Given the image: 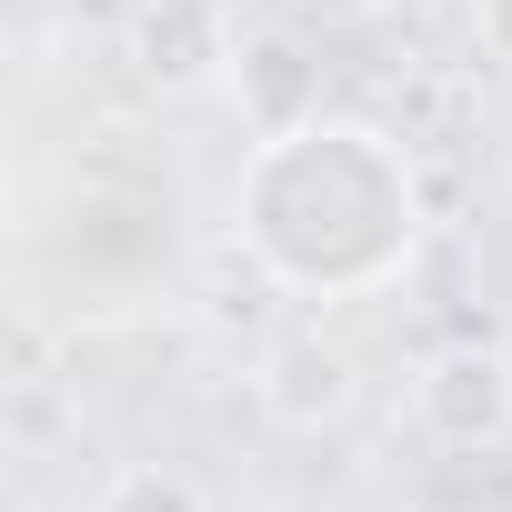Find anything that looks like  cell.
<instances>
[{
    "label": "cell",
    "mask_w": 512,
    "mask_h": 512,
    "mask_svg": "<svg viewBox=\"0 0 512 512\" xmlns=\"http://www.w3.org/2000/svg\"><path fill=\"white\" fill-rule=\"evenodd\" d=\"M231 221L251 241V262L292 292H372L412 262V161L382 141V131H352V121H302V131H262L241 191H231Z\"/></svg>",
    "instance_id": "cell-1"
},
{
    "label": "cell",
    "mask_w": 512,
    "mask_h": 512,
    "mask_svg": "<svg viewBox=\"0 0 512 512\" xmlns=\"http://www.w3.org/2000/svg\"><path fill=\"white\" fill-rule=\"evenodd\" d=\"M412 432L442 452H492L512 442V352L492 342H442L412 372Z\"/></svg>",
    "instance_id": "cell-2"
},
{
    "label": "cell",
    "mask_w": 512,
    "mask_h": 512,
    "mask_svg": "<svg viewBox=\"0 0 512 512\" xmlns=\"http://www.w3.org/2000/svg\"><path fill=\"white\" fill-rule=\"evenodd\" d=\"M251 402H262V422H282V432H332L362 402V362L332 332H272L262 362H251Z\"/></svg>",
    "instance_id": "cell-3"
},
{
    "label": "cell",
    "mask_w": 512,
    "mask_h": 512,
    "mask_svg": "<svg viewBox=\"0 0 512 512\" xmlns=\"http://www.w3.org/2000/svg\"><path fill=\"white\" fill-rule=\"evenodd\" d=\"M231 41H241V31L211 11V0H141V11H131V71H141L161 101L231 81Z\"/></svg>",
    "instance_id": "cell-4"
},
{
    "label": "cell",
    "mask_w": 512,
    "mask_h": 512,
    "mask_svg": "<svg viewBox=\"0 0 512 512\" xmlns=\"http://www.w3.org/2000/svg\"><path fill=\"white\" fill-rule=\"evenodd\" d=\"M231 91H241V121H251V131H302V121H322V61H312L292 31H241V41H231Z\"/></svg>",
    "instance_id": "cell-5"
},
{
    "label": "cell",
    "mask_w": 512,
    "mask_h": 512,
    "mask_svg": "<svg viewBox=\"0 0 512 512\" xmlns=\"http://www.w3.org/2000/svg\"><path fill=\"white\" fill-rule=\"evenodd\" d=\"M91 512H211V492L191 472H171V462H121Z\"/></svg>",
    "instance_id": "cell-6"
},
{
    "label": "cell",
    "mask_w": 512,
    "mask_h": 512,
    "mask_svg": "<svg viewBox=\"0 0 512 512\" xmlns=\"http://www.w3.org/2000/svg\"><path fill=\"white\" fill-rule=\"evenodd\" d=\"M472 41H482V61L512 71V0H472Z\"/></svg>",
    "instance_id": "cell-7"
},
{
    "label": "cell",
    "mask_w": 512,
    "mask_h": 512,
    "mask_svg": "<svg viewBox=\"0 0 512 512\" xmlns=\"http://www.w3.org/2000/svg\"><path fill=\"white\" fill-rule=\"evenodd\" d=\"M402 11H432V0H402Z\"/></svg>",
    "instance_id": "cell-8"
}]
</instances>
